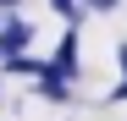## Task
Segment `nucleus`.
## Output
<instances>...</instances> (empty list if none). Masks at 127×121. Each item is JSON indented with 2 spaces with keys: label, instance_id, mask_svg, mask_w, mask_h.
Returning a JSON list of instances; mask_svg holds the SVG:
<instances>
[{
  "label": "nucleus",
  "instance_id": "20e7f679",
  "mask_svg": "<svg viewBox=\"0 0 127 121\" xmlns=\"http://www.w3.org/2000/svg\"><path fill=\"white\" fill-rule=\"evenodd\" d=\"M116 60H122V88H116V99H127V44L116 50Z\"/></svg>",
  "mask_w": 127,
  "mask_h": 121
},
{
  "label": "nucleus",
  "instance_id": "423d86ee",
  "mask_svg": "<svg viewBox=\"0 0 127 121\" xmlns=\"http://www.w3.org/2000/svg\"><path fill=\"white\" fill-rule=\"evenodd\" d=\"M0 11H17V0H0Z\"/></svg>",
  "mask_w": 127,
  "mask_h": 121
},
{
  "label": "nucleus",
  "instance_id": "7ed1b4c3",
  "mask_svg": "<svg viewBox=\"0 0 127 121\" xmlns=\"http://www.w3.org/2000/svg\"><path fill=\"white\" fill-rule=\"evenodd\" d=\"M50 6H55V11H66L72 22H77V11H83V0H50Z\"/></svg>",
  "mask_w": 127,
  "mask_h": 121
},
{
  "label": "nucleus",
  "instance_id": "f257e3e1",
  "mask_svg": "<svg viewBox=\"0 0 127 121\" xmlns=\"http://www.w3.org/2000/svg\"><path fill=\"white\" fill-rule=\"evenodd\" d=\"M22 44H28V22H22L17 11H6V17H0V60L22 55Z\"/></svg>",
  "mask_w": 127,
  "mask_h": 121
},
{
  "label": "nucleus",
  "instance_id": "f03ea898",
  "mask_svg": "<svg viewBox=\"0 0 127 121\" xmlns=\"http://www.w3.org/2000/svg\"><path fill=\"white\" fill-rule=\"evenodd\" d=\"M50 72L61 77V83H72V77L83 72V66H77V33H66V39H61V50L50 55Z\"/></svg>",
  "mask_w": 127,
  "mask_h": 121
},
{
  "label": "nucleus",
  "instance_id": "39448f33",
  "mask_svg": "<svg viewBox=\"0 0 127 121\" xmlns=\"http://www.w3.org/2000/svg\"><path fill=\"white\" fill-rule=\"evenodd\" d=\"M83 6H94V11H111V6H116V0H83Z\"/></svg>",
  "mask_w": 127,
  "mask_h": 121
}]
</instances>
